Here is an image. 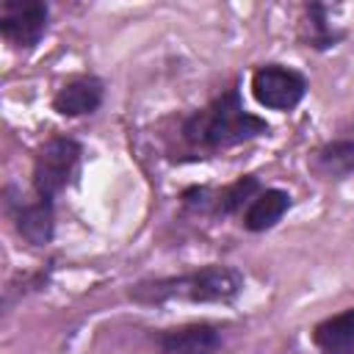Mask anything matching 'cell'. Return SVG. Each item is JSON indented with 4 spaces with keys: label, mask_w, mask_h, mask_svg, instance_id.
<instances>
[{
    "label": "cell",
    "mask_w": 354,
    "mask_h": 354,
    "mask_svg": "<svg viewBox=\"0 0 354 354\" xmlns=\"http://www.w3.org/2000/svg\"><path fill=\"white\" fill-rule=\"evenodd\" d=\"M343 33H337L332 25H329V17H326V6L321 3H310L304 8V41L307 47H315V50H329L340 41Z\"/></svg>",
    "instance_id": "4fadbf2b"
},
{
    "label": "cell",
    "mask_w": 354,
    "mask_h": 354,
    "mask_svg": "<svg viewBox=\"0 0 354 354\" xmlns=\"http://www.w3.org/2000/svg\"><path fill=\"white\" fill-rule=\"evenodd\" d=\"M50 8L44 0H3L0 3V36L17 47L30 50L47 33Z\"/></svg>",
    "instance_id": "5b68a950"
},
{
    "label": "cell",
    "mask_w": 354,
    "mask_h": 354,
    "mask_svg": "<svg viewBox=\"0 0 354 354\" xmlns=\"http://www.w3.org/2000/svg\"><path fill=\"white\" fill-rule=\"evenodd\" d=\"M313 343L324 354H354V307L315 324Z\"/></svg>",
    "instance_id": "30bf717a"
},
{
    "label": "cell",
    "mask_w": 354,
    "mask_h": 354,
    "mask_svg": "<svg viewBox=\"0 0 354 354\" xmlns=\"http://www.w3.org/2000/svg\"><path fill=\"white\" fill-rule=\"evenodd\" d=\"M102 97H105V83L94 75H83L64 83L55 91L53 111H58L61 116H86L102 105Z\"/></svg>",
    "instance_id": "ba28073f"
},
{
    "label": "cell",
    "mask_w": 354,
    "mask_h": 354,
    "mask_svg": "<svg viewBox=\"0 0 354 354\" xmlns=\"http://www.w3.org/2000/svg\"><path fill=\"white\" fill-rule=\"evenodd\" d=\"M183 205H185L188 210H196V213H213L216 191H213V188H207V185L185 188V191H183Z\"/></svg>",
    "instance_id": "5bb4252c"
},
{
    "label": "cell",
    "mask_w": 354,
    "mask_h": 354,
    "mask_svg": "<svg viewBox=\"0 0 354 354\" xmlns=\"http://www.w3.org/2000/svg\"><path fill=\"white\" fill-rule=\"evenodd\" d=\"M6 210L14 221V230L30 243V246H44L53 241L55 232V213H53V202L36 196L33 202H22L19 199H6Z\"/></svg>",
    "instance_id": "8992f818"
},
{
    "label": "cell",
    "mask_w": 354,
    "mask_h": 354,
    "mask_svg": "<svg viewBox=\"0 0 354 354\" xmlns=\"http://www.w3.org/2000/svg\"><path fill=\"white\" fill-rule=\"evenodd\" d=\"M83 147L69 136H55L41 144L33 160V191L36 196L53 202L66 185H72L80 169Z\"/></svg>",
    "instance_id": "3957f363"
},
{
    "label": "cell",
    "mask_w": 354,
    "mask_h": 354,
    "mask_svg": "<svg viewBox=\"0 0 354 354\" xmlns=\"http://www.w3.org/2000/svg\"><path fill=\"white\" fill-rule=\"evenodd\" d=\"M260 136H268V122L243 108L238 88H227L224 94H218L202 111H194L183 122L185 144L207 152L230 149Z\"/></svg>",
    "instance_id": "6da1fadb"
},
{
    "label": "cell",
    "mask_w": 354,
    "mask_h": 354,
    "mask_svg": "<svg viewBox=\"0 0 354 354\" xmlns=\"http://www.w3.org/2000/svg\"><path fill=\"white\" fill-rule=\"evenodd\" d=\"M290 205H293V199H290L288 191H282V188H263L249 202V207L243 210V221L241 224L249 232H266L290 210Z\"/></svg>",
    "instance_id": "9c48e42d"
},
{
    "label": "cell",
    "mask_w": 354,
    "mask_h": 354,
    "mask_svg": "<svg viewBox=\"0 0 354 354\" xmlns=\"http://www.w3.org/2000/svg\"><path fill=\"white\" fill-rule=\"evenodd\" d=\"M160 354H216L221 348V329L216 324H183L158 335Z\"/></svg>",
    "instance_id": "52a82bcc"
},
{
    "label": "cell",
    "mask_w": 354,
    "mask_h": 354,
    "mask_svg": "<svg viewBox=\"0 0 354 354\" xmlns=\"http://www.w3.org/2000/svg\"><path fill=\"white\" fill-rule=\"evenodd\" d=\"M263 191L260 180L254 174H243L235 183L224 185L221 191H216V205H213V216H232L238 210H246L249 202Z\"/></svg>",
    "instance_id": "7c38bea8"
},
{
    "label": "cell",
    "mask_w": 354,
    "mask_h": 354,
    "mask_svg": "<svg viewBox=\"0 0 354 354\" xmlns=\"http://www.w3.org/2000/svg\"><path fill=\"white\" fill-rule=\"evenodd\" d=\"M313 169L324 180L351 174L354 171V138H340V141L324 144L313 158Z\"/></svg>",
    "instance_id": "8fae6325"
},
{
    "label": "cell",
    "mask_w": 354,
    "mask_h": 354,
    "mask_svg": "<svg viewBox=\"0 0 354 354\" xmlns=\"http://www.w3.org/2000/svg\"><path fill=\"white\" fill-rule=\"evenodd\" d=\"M307 88V77L285 64H266L252 75V97L268 111H293L304 100Z\"/></svg>",
    "instance_id": "277c9868"
},
{
    "label": "cell",
    "mask_w": 354,
    "mask_h": 354,
    "mask_svg": "<svg viewBox=\"0 0 354 354\" xmlns=\"http://www.w3.org/2000/svg\"><path fill=\"white\" fill-rule=\"evenodd\" d=\"M243 290V274L232 266H205L180 277H163L138 282L130 288V299L138 304H163V301H194V304H230Z\"/></svg>",
    "instance_id": "7a4b0ae2"
}]
</instances>
